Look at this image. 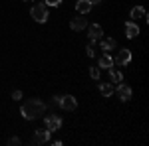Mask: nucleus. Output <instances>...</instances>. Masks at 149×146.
I'll list each match as a JSON object with an SVG mask.
<instances>
[{"instance_id": "obj_1", "label": "nucleus", "mask_w": 149, "mask_h": 146, "mask_svg": "<svg viewBox=\"0 0 149 146\" xmlns=\"http://www.w3.org/2000/svg\"><path fill=\"white\" fill-rule=\"evenodd\" d=\"M44 111H46V105L40 101V99H30V101H26L22 105V109H20L22 117L28 119V121H34V119H38V117H42Z\"/></svg>"}, {"instance_id": "obj_2", "label": "nucleus", "mask_w": 149, "mask_h": 146, "mask_svg": "<svg viewBox=\"0 0 149 146\" xmlns=\"http://www.w3.org/2000/svg\"><path fill=\"white\" fill-rule=\"evenodd\" d=\"M30 14H32V18H34L36 22L44 24L48 20V6L46 4H34L32 10H30Z\"/></svg>"}, {"instance_id": "obj_3", "label": "nucleus", "mask_w": 149, "mask_h": 146, "mask_svg": "<svg viewBox=\"0 0 149 146\" xmlns=\"http://www.w3.org/2000/svg\"><path fill=\"white\" fill-rule=\"evenodd\" d=\"M64 111H74L76 107H78V101L72 97V95H64V97H60V103H58Z\"/></svg>"}, {"instance_id": "obj_4", "label": "nucleus", "mask_w": 149, "mask_h": 146, "mask_svg": "<svg viewBox=\"0 0 149 146\" xmlns=\"http://www.w3.org/2000/svg\"><path fill=\"white\" fill-rule=\"evenodd\" d=\"M46 128L50 130V132H54V130H58L60 126H62V119L58 117V114H50V117H46Z\"/></svg>"}, {"instance_id": "obj_5", "label": "nucleus", "mask_w": 149, "mask_h": 146, "mask_svg": "<svg viewBox=\"0 0 149 146\" xmlns=\"http://www.w3.org/2000/svg\"><path fill=\"white\" fill-rule=\"evenodd\" d=\"M50 140V130L48 128H44V130H36V134L32 136V144H44V142H48Z\"/></svg>"}, {"instance_id": "obj_6", "label": "nucleus", "mask_w": 149, "mask_h": 146, "mask_svg": "<svg viewBox=\"0 0 149 146\" xmlns=\"http://www.w3.org/2000/svg\"><path fill=\"white\" fill-rule=\"evenodd\" d=\"M100 38H103V30L100 24H92L90 26V44H95Z\"/></svg>"}, {"instance_id": "obj_7", "label": "nucleus", "mask_w": 149, "mask_h": 146, "mask_svg": "<svg viewBox=\"0 0 149 146\" xmlns=\"http://www.w3.org/2000/svg\"><path fill=\"white\" fill-rule=\"evenodd\" d=\"M129 61H131V51L129 49H121L113 59V63H117V65H127Z\"/></svg>"}, {"instance_id": "obj_8", "label": "nucleus", "mask_w": 149, "mask_h": 146, "mask_svg": "<svg viewBox=\"0 0 149 146\" xmlns=\"http://www.w3.org/2000/svg\"><path fill=\"white\" fill-rule=\"evenodd\" d=\"M70 28H72V30H76V32H81V30H86V28H88V20H86L84 16L74 18V20L70 22Z\"/></svg>"}, {"instance_id": "obj_9", "label": "nucleus", "mask_w": 149, "mask_h": 146, "mask_svg": "<svg viewBox=\"0 0 149 146\" xmlns=\"http://www.w3.org/2000/svg\"><path fill=\"white\" fill-rule=\"evenodd\" d=\"M117 97H119V101H129V99H131V87L121 83V85L117 87Z\"/></svg>"}, {"instance_id": "obj_10", "label": "nucleus", "mask_w": 149, "mask_h": 146, "mask_svg": "<svg viewBox=\"0 0 149 146\" xmlns=\"http://www.w3.org/2000/svg\"><path fill=\"white\" fill-rule=\"evenodd\" d=\"M125 36L131 40V38H137L139 36V26L135 22H127L125 24Z\"/></svg>"}, {"instance_id": "obj_11", "label": "nucleus", "mask_w": 149, "mask_h": 146, "mask_svg": "<svg viewBox=\"0 0 149 146\" xmlns=\"http://www.w3.org/2000/svg\"><path fill=\"white\" fill-rule=\"evenodd\" d=\"M131 20H147V12L143 6H135L131 10Z\"/></svg>"}, {"instance_id": "obj_12", "label": "nucleus", "mask_w": 149, "mask_h": 146, "mask_svg": "<svg viewBox=\"0 0 149 146\" xmlns=\"http://www.w3.org/2000/svg\"><path fill=\"white\" fill-rule=\"evenodd\" d=\"M100 45H102L103 51H111V49H115V47H117V44H115L113 38H105V40H102V42H100Z\"/></svg>"}, {"instance_id": "obj_13", "label": "nucleus", "mask_w": 149, "mask_h": 146, "mask_svg": "<svg viewBox=\"0 0 149 146\" xmlns=\"http://www.w3.org/2000/svg\"><path fill=\"white\" fill-rule=\"evenodd\" d=\"M100 67H103V69L113 67V57L109 56V53H103V56L100 57Z\"/></svg>"}, {"instance_id": "obj_14", "label": "nucleus", "mask_w": 149, "mask_h": 146, "mask_svg": "<svg viewBox=\"0 0 149 146\" xmlns=\"http://www.w3.org/2000/svg\"><path fill=\"white\" fill-rule=\"evenodd\" d=\"M93 4L90 2V0H78V4H76V8H78V12H81V14H86V12H90V8H92Z\"/></svg>"}, {"instance_id": "obj_15", "label": "nucleus", "mask_w": 149, "mask_h": 146, "mask_svg": "<svg viewBox=\"0 0 149 146\" xmlns=\"http://www.w3.org/2000/svg\"><path fill=\"white\" fill-rule=\"evenodd\" d=\"M109 79H111V83H121V71L119 69H113V67H109Z\"/></svg>"}, {"instance_id": "obj_16", "label": "nucleus", "mask_w": 149, "mask_h": 146, "mask_svg": "<svg viewBox=\"0 0 149 146\" xmlns=\"http://www.w3.org/2000/svg\"><path fill=\"white\" fill-rule=\"evenodd\" d=\"M100 91H102L103 97H109V95H113V85H100Z\"/></svg>"}, {"instance_id": "obj_17", "label": "nucleus", "mask_w": 149, "mask_h": 146, "mask_svg": "<svg viewBox=\"0 0 149 146\" xmlns=\"http://www.w3.org/2000/svg\"><path fill=\"white\" fill-rule=\"evenodd\" d=\"M90 75L92 79H100V67H90Z\"/></svg>"}, {"instance_id": "obj_18", "label": "nucleus", "mask_w": 149, "mask_h": 146, "mask_svg": "<svg viewBox=\"0 0 149 146\" xmlns=\"http://www.w3.org/2000/svg\"><path fill=\"white\" fill-rule=\"evenodd\" d=\"M44 4H46V6H60V4H62V0H46Z\"/></svg>"}, {"instance_id": "obj_19", "label": "nucleus", "mask_w": 149, "mask_h": 146, "mask_svg": "<svg viewBox=\"0 0 149 146\" xmlns=\"http://www.w3.org/2000/svg\"><path fill=\"white\" fill-rule=\"evenodd\" d=\"M8 144H12V146H18V144H20V138H18V136H12L10 140H8Z\"/></svg>"}, {"instance_id": "obj_20", "label": "nucleus", "mask_w": 149, "mask_h": 146, "mask_svg": "<svg viewBox=\"0 0 149 146\" xmlns=\"http://www.w3.org/2000/svg\"><path fill=\"white\" fill-rule=\"evenodd\" d=\"M12 99H14V101H20V99H22V91H14V93H12Z\"/></svg>"}, {"instance_id": "obj_21", "label": "nucleus", "mask_w": 149, "mask_h": 146, "mask_svg": "<svg viewBox=\"0 0 149 146\" xmlns=\"http://www.w3.org/2000/svg\"><path fill=\"white\" fill-rule=\"evenodd\" d=\"M86 51H88V56H90V57L95 56V53H93V47H92V45H88V47H86Z\"/></svg>"}, {"instance_id": "obj_22", "label": "nucleus", "mask_w": 149, "mask_h": 146, "mask_svg": "<svg viewBox=\"0 0 149 146\" xmlns=\"http://www.w3.org/2000/svg\"><path fill=\"white\" fill-rule=\"evenodd\" d=\"M90 2H92V4H100L102 0H90Z\"/></svg>"}]
</instances>
